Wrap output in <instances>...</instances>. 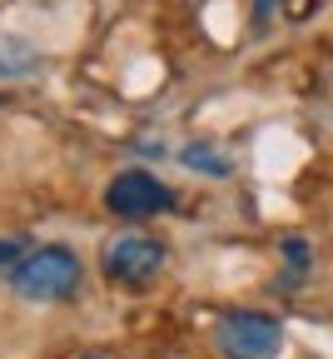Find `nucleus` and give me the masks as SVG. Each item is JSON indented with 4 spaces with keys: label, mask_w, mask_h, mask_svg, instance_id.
<instances>
[{
    "label": "nucleus",
    "mask_w": 333,
    "mask_h": 359,
    "mask_svg": "<svg viewBox=\"0 0 333 359\" xmlns=\"http://www.w3.org/2000/svg\"><path fill=\"white\" fill-rule=\"evenodd\" d=\"M80 280H85V264L70 245H35L10 269V290L30 304H60L80 290Z\"/></svg>",
    "instance_id": "f257e3e1"
},
{
    "label": "nucleus",
    "mask_w": 333,
    "mask_h": 359,
    "mask_svg": "<svg viewBox=\"0 0 333 359\" xmlns=\"http://www.w3.org/2000/svg\"><path fill=\"white\" fill-rule=\"evenodd\" d=\"M214 339L229 359H278L283 325L274 314H259V309H229L219 320V330H214Z\"/></svg>",
    "instance_id": "f03ea898"
},
{
    "label": "nucleus",
    "mask_w": 333,
    "mask_h": 359,
    "mask_svg": "<svg viewBox=\"0 0 333 359\" xmlns=\"http://www.w3.org/2000/svg\"><path fill=\"white\" fill-rule=\"evenodd\" d=\"M164 259H169V250L155 235H115L100 250V269L115 285H150V280H160Z\"/></svg>",
    "instance_id": "7ed1b4c3"
},
{
    "label": "nucleus",
    "mask_w": 333,
    "mask_h": 359,
    "mask_svg": "<svg viewBox=\"0 0 333 359\" xmlns=\"http://www.w3.org/2000/svg\"><path fill=\"white\" fill-rule=\"evenodd\" d=\"M169 205H174V190L150 170H120L105 185V210L120 219H145V215H160Z\"/></svg>",
    "instance_id": "20e7f679"
},
{
    "label": "nucleus",
    "mask_w": 333,
    "mask_h": 359,
    "mask_svg": "<svg viewBox=\"0 0 333 359\" xmlns=\"http://www.w3.org/2000/svg\"><path fill=\"white\" fill-rule=\"evenodd\" d=\"M35 70H40V50H35V45L25 35H15V30H0V80H25Z\"/></svg>",
    "instance_id": "39448f33"
},
{
    "label": "nucleus",
    "mask_w": 333,
    "mask_h": 359,
    "mask_svg": "<svg viewBox=\"0 0 333 359\" xmlns=\"http://www.w3.org/2000/svg\"><path fill=\"white\" fill-rule=\"evenodd\" d=\"M179 160H184L189 170H204V175H224V170H229V160H224V155H214V150H204V145L179 150Z\"/></svg>",
    "instance_id": "423d86ee"
},
{
    "label": "nucleus",
    "mask_w": 333,
    "mask_h": 359,
    "mask_svg": "<svg viewBox=\"0 0 333 359\" xmlns=\"http://www.w3.org/2000/svg\"><path fill=\"white\" fill-rule=\"evenodd\" d=\"M25 259V245L20 240H0V269H15Z\"/></svg>",
    "instance_id": "0eeeda50"
}]
</instances>
